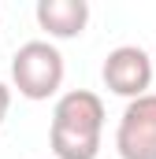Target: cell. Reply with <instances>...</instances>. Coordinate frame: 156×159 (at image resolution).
Returning <instances> with one entry per match:
<instances>
[{"label": "cell", "instance_id": "3957f363", "mask_svg": "<svg viewBox=\"0 0 156 159\" xmlns=\"http://www.w3.org/2000/svg\"><path fill=\"white\" fill-rule=\"evenodd\" d=\"M119 159H156V93L130 100L115 126Z\"/></svg>", "mask_w": 156, "mask_h": 159}, {"label": "cell", "instance_id": "52a82bcc", "mask_svg": "<svg viewBox=\"0 0 156 159\" xmlns=\"http://www.w3.org/2000/svg\"><path fill=\"white\" fill-rule=\"evenodd\" d=\"M153 70H156V67H153Z\"/></svg>", "mask_w": 156, "mask_h": 159}, {"label": "cell", "instance_id": "7a4b0ae2", "mask_svg": "<svg viewBox=\"0 0 156 159\" xmlns=\"http://www.w3.org/2000/svg\"><path fill=\"white\" fill-rule=\"evenodd\" d=\"M63 56L52 41H26L11 56V85L26 100H48L63 85Z\"/></svg>", "mask_w": 156, "mask_h": 159}, {"label": "cell", "instance_id": "5b68a950", "mask_svg": "<svg viewBox=\"0 0 156 159\" xmlns=\"http://www.w3.org/2000/svg\"><path fill=\"white\" fill-rule=\"evenodd\" d=\"M37 15V26L56 41H71L85 34V22H89V4L85 0H37L34 7Z\"/></svg>", "mask_w": 156, "mask_h": 159}, {"label": "cell", "instance_id": "6da1fadb", "mask_svg": "<svg viewBox=\"0 0 156 159\" xmlns=\"http://www.w3.org/2000/svg\"><path fill=\"white\" fill-rule=\"evenodd\" d=\"M104 133V100L89 89H71L56 100L48 148L56 159H97Z\"/></svg>", "mask_w": 156, "mask_h": 159}, {"label": "cell", "instance_id": "8992f818", "mask_svg": "<svg viewBox=\"0 0 156 159\" xmlns=\"http://www.w3.org/2000/svg\"><path fill=\"white\" fill-rule=\"evenodd\" d=\"M7 107H11V89L0 81V126H4V119H7Z\"/></svg>", "mask_w": 156, "mask_h": 159}, {"label": "cell", "instance_id": "277c9868", "mask_svg": "<svg viewBox=\"0 0 156 159\" xmlns=\"http://www.w3.org/2000/svg\"><path fill=\"white\" fill-rule=\"evenodd\" d=\"M100 78L104 85L115 93V96H126V100H138L149 93L153 85V59L145 48L138 44H119L104 56V67H100Z\"/></svg>", "mask_w": 156, "mask_h": 159}]
</instances>
